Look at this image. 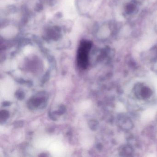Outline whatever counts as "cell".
<instances>
[{
  "instance_id": "1",
  "label": "cell",
  "mask_w": 157,
  "mask_h": 157,
  "mask_svg": "<svg viewBox=\"0 0 157 157\" xmlns=\"http://www.w3.org/2000/svg\"><path fill=\"white\" fill-rule=\"evenodd\" d=\"M91 48V43L88 40H82L80 42L78 53L77 62L80 68L85 69L89 64V56Z\"/></svg>"
}]
</instances>
